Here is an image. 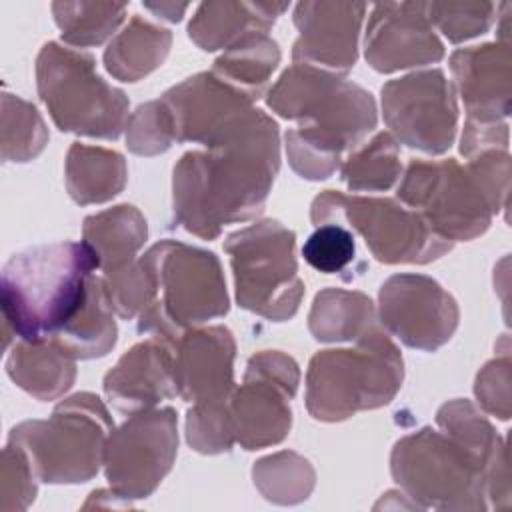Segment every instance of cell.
I'll return each instance as SVG.
<instances>
[{
	"label": "cell",
	"instance_id": "1",
	"mask_svg": "<svg viewBox=\"0 0 512 512\" xmlns=\"http://www.w3.org/2000/svg\"><path fill=\"white\" fill-rule=\"evenodd\" d=\"M278 126L250 108L226 126L204 152H186L174 166V214L200 238H216L224 224L262 212L280 166Z\"/></svg>",
	"mask_w": 512,
	"mask_h": 512
},
{
	"label": "cell",
	"instance_id": "2",
	"mask_svg": "<svg viewBox=\"0 0 512 512\" xmlns=\"http://www.w3.org/2000/svg\"><path fill=\"white\" fill-rule=\"evenodd\" d=\"M268 106L300 124L286 134L292 168L308 180L328 178L342 152L362 144L376 126L370 92L312 64L294 62L268 92Z\"/></svg>",
	"mask_w": 512,
	"mask_h": 512
},
{
	"label": "cell",
	"instance_id": "3",
	"mask_svg": "<svg viewBox=\"0 0 512 512\" xmlns=\"http://www.w3.org/2000/svg\"><path fill=\"white\" fill-rule=\"evenodd\" d=\"M100 268L86 242H54L14 254L2 268L4 328L24 342H48L84 308Z\"/></svg>",
	"mask_w": 512,
	"mask_h": 512
},
{
	"label": "cell",
	"instance_id": "4",
	"mask_svg": "<svg viewBox=\"0 0 512 512\" xmlns=\"http://www.w3.org/2000/svg\"><path fill=\"white\" fill-rule=\"evenodd\" d=\"M148 304L138 328L174 344L186 330L228 312L226 282L212 252L162 240L138 260Z\"/></svg>",
	"mask_w": 512,
	"mask_h": 512
},
{
	"label": "cell",
	"instance_id": "5",
	"mask_svg": "<svg viewBox=\"0 0 512 512\" xmlns=\"http://www.w3.org/2000/svg\"><path fill=\"white\" fill-rule=\"evenodd\" d=\"M404 366L398 348L372 326L354 348L322 350L308 366L306 406L316 420L336 422L358 410L388 404L402 386Z\"/></svg>",
	"mask_w": 512,
	"mask_h": 512
},
{
	"label": "cell",
	"instance_id": "6",
	"mask_svg": "<svg viewBox=\"0 0 512 512\" xmlns=\"http://www.w3.org/2000/svg\"><path fill=\"white\" fill-rule=\"evenodd\" d=\"M112 418L98 396L82 392L56 406L48 420L12 428L8 442L28 458L42 482H88L104 462Z\"/></svg>",
	"mask_w": 512,
	"mask_h": 512
},
{
	"label": "cell",
	"instance_id": "7",
	"mask_svg": "<svg viewBox=\"0 0 512 512\" xmlns=\"http://www.w3.org/2000/svg\"><path fill=\"white\" fill-rule=\"evenodd\" d=\"M36 76L38 94L62 132L114 140L128 124V98L96 74L92 56L48 42Z\"/></svg>",
	"mask_w": 512,
	"mask_h": 512
},
{
	"label": "cell",
	"instance_id": "8",
	"mask_svg": "<svg viewBox=\"0 0 512 512\" xmlns=\"http://www.w3.org/2000/svg\"><path fill=\"white\" fill-rule=\"evenodd\" d=\"M296 236L276 220L250 224L228 236L224 250L242 308L282 322L296 314L304 296L294 256Z\"/></svg>",
	"mask_w": 512,
	"mask_h": 512
},
{
	"label": "cell",
	"instance_id": "9",
	"mask_svg": "<svg viewBox=\"0 0 512 512\" xmlns=\"http://www.w3.org/2000/svg\"><path fill=\"white\" fill-rule=\"evenodd\" d=\"M314 226L348 222L384 264H428L452 248L422 214L392 198L346 196L326 190L314 198L310 208Z\"/></svg>",
	"mask_w": 512,
	"mask_h": 512
},
{
	"label": "cell",
	"instance_id": "10",
	"mask_svg": "<svg viewBox=\"0 0 512 512\" xmlns=\"http://www.w3.org/2000/svg\"><path fill=\"white\" fill-rule=\"evenodd\" d=\"M396 482L424 506L478 508L486 472L474 454L448 434L424 428L402 438L392 452Z\"/></svg>",
	"mask_w": 512,
	"mask_h": 512
},
{
	"label": "cell",
	"instance_id": "11",
	"mask_svg": "<svg viewBox=\"0 0 512 512\" xmlns=\"http://www.w3.org/2000/svg\"><path fill=\"white\" fill-rule=\"evenodd\" d=\"M398 198L452 244L480 236L494 214L476 176L452 158L412 160L398 186Z\"/></svg>",
	"mask_w": 512,
	"mask_h": 512
},
{
	"label": "cell",
	"instance_id": "12",
	"mask_svg": "<svg viewBox=\"0 0 512 512\" xmlns=\"http://www.w3.org/2000/svg\"><path fill=\"white\" fill-rule=\"evenodd\" d=\"M178 450L172 408L134 412L112 430L104 448V470L118 498H146L172 468Z\"/></svg>",
	"mask_w": 512,
	"mask_h": 512
},
{
	"label": "cell",
	"instance_id": "13",
	"mask_svg": "<svg viewBox=\"0 0 512 512\" xmlns=\"http://www.w3.org/2000/svg\"><path fill=\"white\" fill-rule=\"evenodd\" d=\"M300 372L296 362L282 352H260L250 358L244 384L232 392L228 410L234 440L244 450L278 444L286 438Z\"/></svg>",
	"mask_w": 512,
	"mask_h": 512
},
{
	"label": "cell",
	"instance_id": "14",
	"mask_svg": "<svg viewBox=\"0 0 512 512\" xmlns=\"http://www.w3.org/2000/svg\"><path fill=\"white\" fill-rule=\"evenodd\" d=\"M384 120L410 148L442 154L456 134L458 108L442 70H424L382 86Z\"/></svg>",
	"mask_w": 512,
	"mask_h": 512
},
{
	"label": "cell",
	"instance_id": "15",
	"mask_svg": "<svg viewBox=\"0 0 512 512\" xmlns=\"http://www.w3.org/2000/svg\"><path fill=\"white\" fill-rule=\"evenodd\" d=\"M380 320L406 346L434 352L452 338L458 306L436 280L396 274L380 288Z\"/></svg>",
	"mask_w": 512,
	"mask_h": 512
},
{
	"label": "cell",
	"instance_id": "16",
	"mask_svg": "<svg viewBox=\"0 0 512 512\" xmlns=\"http://www.w3.org/2000/svg\"><path fill=\"white\" fill-rule=\"evenodd\" d=\"M368 64L378 72L438 62L444 46L432 30L422 2L376 4L364 38Z\"/></svg>",
	"mask_w": 512,
	"mask_h": 512
},
{
	"label": "cell",
	"instance_id": "17",
	"mask_svg": "<svg viewBox=\"0 0 512 512\" xmlns=\"http://www.w3.org/2000/svg\"><path fill=\"white\" fill-rule=\"evenodd\" d=\"M160 102L168 112L174 140L208 146L226 126L252 108L254 98L216 74L202 72L170 88Z\"/></svg>",
	"mask_w": 512,
	"mask_h": 512
},
{
	"label": "cell",
	"instance_id": "18",
	"mask_svg": "<svg viewBox=\"0 0 512 512\" xmlns=\"http://www.w3.org/2000/svg\"><path fill=\"white\" fill-rule=\"evenodd\" d=\"M234 340L228 328L186 330L174 342V386L194 406L230 402L234 392Z\"/></svg>",
	"mask_w": 512,
	"mask_h": 512
},
{
	"label": "cell",
	"instance_id": "19",
	"mask_svg": "<svg viewBox=\"0 0 512 512\" xmlns=\"http://www.w3.org/2000/svg\"><path fill=\"white\" fill-rule=\"evenodd\" d=\"M366 4L300 2L294 10L298 40L294 62L344 74L356 62V42Z\"/></svg>",
	"mask_w": 512,
	"mask_h": 512
},
{
	"label": "cell",
	"instance_id": "20",
	"mask_svg": "<svg viewBox=\"0 0 512 512\" xmlns=\"http://www.w3.org/2000/svg\"><path fill=\"white\" fill-rule=\"evenodd\" d=\"M104 392L116 410L130 414L176 396L174 344L154 336L130 348L106 374Z\"/></svg>",
	"mask_w": 512,
	"mask_h": 512
},
{
	"label": "cell",
	"instance_id": "21",
	"mask_svg": "<svg viewBox=\"0 0 512 512\" xmlns=\"http://www.w3.org/2000/svg\"><path fill=\"white\" fill-rule=\"evenodd\" d=\"M450 68L472 122H498L510 110L508 44H482L456 50Z\"/></svg>",
	"mask_w": 512,
	"mask_h": 512
},
{
	"label": "cell",
	"instance_id": "22",
	"mask_svg": "<svg viewBox=\"0 0 512 512\" xmlns=\"http://www.w3.org/2000/svg\"><path fill=\"white\" fill-rule=\"evenodd\" d=\"M286 8V4L206 2L190 20L188 34L202 50H228L248 36L266 34Z\"/></svg>",
	"mask_w": 512,
	"mask_h": 512
},
{
	"label": "cell",
	"instance_id": "23",
	"mask_svg": "<svg viewBox=\"0 0 512 512\" xmlns=\"http://www.w3.org/2000/svg\"><path fill=\"white\" fill-rule=\"evenodd\" d=\"M146 234L144 216L128 204L114 206L84 220V242L96 252L104 276L132 264Z\"/></svg>",
	"mask_w": 512,
	"mask_h": 512
},
{
	"label": "cell",
	"instance_id": "24",
	"mask_svg": "<svg viewBox=\"0 0 512 512\" xmlns=\"http://www.w3.org/2000/svg\"><path fill=\"white\" fill-rule=\"evenodd\" d=\"M8 376L38 400H54L74 382V358L54 342H20L6 360Z\"/></svg>",
	"mask_w": 512,
	"mask_h": 512
},
{
	"label": "cell",
	"instance_id": "25",
	"mask_svg": "<svg viewBox=\"0 0 512 512\" xmlns=\"http://www.w3.org/2000/svg\"><path fill=\"white\" fill-rule=\"evenodd\" d=\"M170 42V30L154 26L140 16H134L130 24L106 48V70L118 80L136 82L138 78L162 66Z\"/></svg>",
	"mask_w": 512,
	"mask_h": 512
},
{
	"label": "cell",
	"instance_id": "26",
	"mask_svg": "<svg viewBox=\"0 0 512 512\" xmlns=\"http://www.w3.org/2000/svg\"><path fill=\"white\" fill-rule=\"evenodd\" d=\"M112 312L114 308L110 304L104 278L94 274L84 308L62 332H58L48 342L60 346L74 360L104 356L116 342V322Z\"/></svg>",
	"mask_w": 512,
	"mask_h": 512
},
{
	"label": "cell",
	"instance_id": "27",
	"mask_svg": "<svg viewBox=\"0 0 512 512\" xmlns=\"http://www.w3.org/2000/svg\"><path fill=\"white\" fill-rule=\"evenodd\" d=\"M126 182V164L118 152L72 144L66 160V186L78 204L104 202L116 196Z\"/></svg>",
	"mask_w": 512,
	"mask_h": 512
},
{
	"label": "cell",
	"instance_id": "28",
	"mask_svg": "<svg viewBox=\"0 0 512 512\" xmlns=\"http://www.w3.org/2000/svg\"><path fill=\"white\" fill-rule=\"evenodd\" d=\"M310 332L320 342L356 340L374 324V306L368 296L328 288L316 294L310 316Z\"/></svg>",
	"mask_w": 512,
	"mask_h": 512
},
{
	"label": "cell",
	"instance_id": "29",
	"mask_svg": "<svg viewBox=\"0 0 512 512\" xmlns=\"http://www.w3.org/2000/svg\"><path fill=\"white\" fill-rule=\"evenodd\" d=\"M280 62L278 44L268 34H254L228 48L216 62L212 74L226 84L258 98Z\"/></svg>",
	"mask_w": 512,
	"mask_h": 512
},
{
	"label": "cell",
	"instance_id": "30",
	"mask_svg": "<svg viewBox=\"0 0 512 512\" xmlns=\"http://www.w3.org/2000/svg\"><path fill=\"white\" fill-rule=\"evenodd\" d=\"M400 170L396 138L388 132H380L346 158L342 180L350 190H388L398 180Z\"/></svg>",
	"mask_w": 512,
	"mask_h": 512
},
{
	"label": "cell",
	"instance_id": "31",
	"mask_svg": "<svg viewBox=\"0 0 512 512\" xmlns=\"http://www.w3.org/2000/svg\"><path fill=\"white\" fill-rule=\"evenodd\" d=\"M52 12L64 42L72 46H96L118 28L124 20L126 6L110 2H54Z\"/></svg>",
	"mask_w": 512,
	"mask_h": 512
},
{
	"label": "cell",
	"instance_id": "32",
	"mask_svg": "<svg viewBox=\"0 0 512 512\" xmlns=\"http://www.w3.org/2000/svg\"><path fill=\"white\" fill-rule=\"evenodd\" d=\"M2 112V158L28 162L46 144L48 132L36 108L12 94H4Z\"/></svg>",
	"mask_w": 512,
	"mask_h": 512
},
{
	"label": "cell",
	"instance_id": "33",
	"mask_svg": "<svg viewBox=\"0 0 512 512\" xmlns=\"http://www.w3.org/2000/svg\"><path fill=\"white\" fill-rule=\"evenodd\" d=\"M302 256L314 270L322 274H338L348 280L346 272H356L354 234L344 224H320L304 242Z\"/></svg>",
	"mask_w": 512,
	"mask_h": 512
},
{
	"label": "cell",
	"instance_id": "34",
	"mask_svg": "<svg viewBox=\"0 0 512 512\" xmlns=\"http://www.w3.org/2000/svg\"><path fill=\"white\" fill-rule=\"evenodd\" d=\"M498 6L492 2H432L426 4V14L430 24L434 22L444 36L452 42H462L466 38L486 32L494 20Z\"/></svg>",
	"mask_w": 512,
	"mask_h": 512
},
{
	"label": "cell",
	"instance_id": "35",
	"mask_svg": "<svg viewBox=\"0 0 512 512\" xmlns=\"http://www.w3.org/2000/svg\"><path fill=\"white\" fill-rule=\"evenodd\" d=\"M188 442L194 450L204 454H216L230 450L234 442L232 420L228 402L192 406L186 422Z\"/></svg>",
	"mask_w": 512,
	"mask_h": 512
},
{
	"label": "cell",
	"instance_id": "36",
	"mask_svg": "<svg viewBox=\"0 0 512 512\" xmlns=\"http://www.w3.org/2000/svg\"><path fill=\"white\" fill-rule=\"evenodd\" d=\"M126 142L136 154H158L174 142L168 112L160 100L140 106L126 124Z\"/></svg>",
	"mask_w": 512,
	"mask_h": 512
},
{
	"label": "cell",
	"instance_id": "37",
	"mask_svg": "<svg viewBox=\"0 0 512 512\" xmlns=\"http://www.w3.org/2000/svg\"><path fill=\"white\" fill-rule=\"evenodd\" d=\"M2 458V506L8 502V498H14L12 508H26L36 496L34 480L38 476L34 474L26 454L16 444L8 442Z\"/></svg>",
	"mask_w": 512,
	"mask_h": 512
}]
</instances>
